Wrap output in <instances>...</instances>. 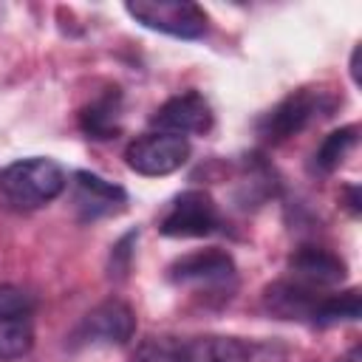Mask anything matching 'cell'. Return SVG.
Wrapping results in <instances>:
<instances>
[{
	"instance_id": "cell-1",
	"label": "cell",
	"mask_w": 362,
	"mask_h": 362,
	"mask_svg": "<svg viewBox=\"0 0 362 362\" xmlns=\"http://www.w3.org/2000/svg\"><path fill=\"white\" fill-rule=\"evenodd\" d=\"M62 189H65V170L42 156L20 158L0 170V195L20 209L45 206Z\"/></svg>"
},
{
	"instance_id": "cell-2",
	"label": "cell",
	"mask_w": 362,
	"mask_h": 362,
	"mask_svg": "<svg viewBox=\"0 0 362 362\" xmlns=\"http://www.w3.org/2000/svg\"><path fill=\"white\" fill-rule=\"evenodd\" d=\"M124 11L144 28L178 40H198L206 34V14L189 0H130L124 3Z\"/></svg>"
},
{
	"instance_id": "cell-3",
	"label": "cell",
	"mask_w": 362,
	"mask_h": 362,
	"mask_svg": "<svg viewBox=\"0 0 362 362\" xmlns=\"http://www.w3.org/2000/svg\"><path fill=\"white\" fill-rule=\"evenodd\" d=\"M167 277L175 286H195L204 291H226V297H229V291L235 288L238 269H235V260L229 252L198 249V252L175 257L167 269Z\"/></svg>"
},
{
	"instance_id": "cell-4",
	"label": "cell",
	"mask_w": 362,
	"mask_h": 362,
	"mask_svg": "<svg viewBox=\"0 0 362 362\" xmlns=\"http://www.w3.org/2000/svg\"><path fill=\"white\" fill-rule=\"evenodd\" d=\"M136 334V314L127 303L110 297L90 308L82 322L74 328L68 345L71 348H90V345H127Z\"/></svg>"
},
{
	"instance_id": "cell-5",
	"label": "cell",
	"mask_w": 362,
	"mask_h": 362,
	"mask_svg": "<svg viewBox=\"0 0 362 362\" xmlns=\"http://www.w3.org/2000/svg\"><path fill=\"white\" fill-rule=\"evenodd\" d=\"M218 226L221 212L215 198L206 189H184L170 201L158 232L167 238H206L218 232Z\"/></svg>"
},
{
	"instance_id": "cell-6",
	"label": "cell",
	"mask_w": 362,
	"mask_h": 362,
	"mask_svg": "<svg viewBox=\"0 0 362 362\" xmlns=\"http://www.w3.org/2000/svg\"><path fill=\"white\" fill-rule=\"evenodd\" d=\"M189 158V141L173 133H144L124 150V161L139 175H170Z\"/></svg>"
},
{
	"instance_id": "cell-7",
	"label": "cell",
	"mask_w": 362,
	"mask_h": 362,
	"mask_svg": "<svg viewBox=\"0 0 362 362\" xmlns=\"http://www.w3.org/2000/svg\"><path fill=\"white\" fill-rule=\"evenodd\" d=\"M322 93L311 90V88H300L294 93H288L286 99H280L260 122H257V133L272 141L280 144L291 136H297L308 122L317 119V113L322 110Z\"/></svg>"
},
{
	"instance_id": "cell-8",
	"label": "cell",
	"mask_w": 362,
	"mask_h": 362,
	"mask_svg": "<svg viewBox=\"0 0 362 362\" xmlns=\"http://www.w3.org/2000/svg\"><path fill=\"white\" fill-rule=\"evenodd\" d=\"M288 272H291L294 283H300L305 288H314V291H322V288L339 286L348 274V266L331 249L303 243L288 255Z\"/></svg>"
},
{
	"instance_id": "cell-9",
	"label": "cell",
	"mask_w": 362,
	"mask_h": 362,
	"mask_svg": "<svg viewBox=\"0 0 362 362\" xmlns=\"http://www.w3.org/2000/svg\"><path fill=\"white\" fill-rule=\"evenodd\" d=\"M153 127L158 133H173V136H198L212 127V107L198 90H184L173 99H167L156 113H153Z\"/></svg>"
},
{
	"instance_id": "cell-10",
	"label": "cell",
	"mask_w": 362,
	"mask_h": 362,
	"mask_svg": "<svg viewBox=\"0 0 362 362\" xmlns=\"http://www.w3.org/2000/svg\"><path fill=\"white\" fill-rule=\"evenodd\" d=\"M124 204H127L124 187L105 181L102 175L88 170L74 173V209L79 221H99V218L116 215L124 209Z\"/></svg>"
},
{
	"instance_id": "cell-11",
	"label": "cell",
	"mask_w": 362,
	"mask_h": 362,
	"mask_svg": "<svg viewBox=\"0 0 362 362\" xmlns=\"http://www.w3.org/2000/svg\"><path fill=\"white\" fill-rule=\"evenodd\" d=\"M322 297H325L322 291L305 288L294 280H277L263 288V308L277 320H294V322L314 325Z\"/></svg>"
},
{
	"instance_id": "cell-12",
	"label": "cell",
	"mask_w": 362,
	"mask_h": 362,
	"mask_svg": "<svg viewBox=\"0 0 362 362\" xmlns=\"http://www.w3.org/2000/svg\"><path fill=\"white\" fill-rule=\"evenodd\" d=\"M122 90L119 88H107L105 93H99L93 102H88L79 113V127L88 139L105 141V139H116L122 130Z\"/></svg>"
},
{
	"instance_id": "cell-13",
	"label": "cell",
	"mask_w": 362,
	"mask_h": 362,
	"mask_svg": "<svg viewBox=\"0 0 362 362\" xmlns=\"http://www.w3.org/2000/svg\"><path fill=\"white\" fill-rule=\"evenodd\" d=\"M356 139H359V127H356V124H345V127H339V130H331V133L320 141V147L314 150V170L322 173V175L334 173V170L345 161V156L354 150Z\"/></svg>"
},
{
	"instance_id": "cell-14",
	"label": "cell",
	"mask_w": 362,
	"mask_h": 362,
	"mask_svg": "<svg viewBox=\"0 0 362 362\" xmlns=\"http://www.w3.org/2000/svg\"><path fill=\"white\" fill-rule=\"evenodd\" d=\"M359 320V288H348V291H337V294H325L314 325L328 328V325H339V322H354Z\"/></svg>"
},
{
	"instance_id": "cell-15",
	"label": "cell",
	"mask_w": 362,
	"mask_h": 362,
	"mask_svg": "<svg viewBox=\"0 0 362 362\" xmlns=\"http://www.w3.org/2000/svg\"><path fill=\"white\" fill-rule=\"evenodd\" d=\"M31 345H34V334L25 320H0V362L25 356Z\"/></svg>"
},
{
	"instance_id": "cell-16",
	"label": "cell",
	"mask_w": 362,
	"mask_h": 362,
	"mask_svg": "<svg viewBox=\"0 0 362 362\" xmlns=\"http://www.w3.org/2000/svg\"><path fill=\"white\" fill-rule=\"evenodd\" d=\"M130 362H187V351H184V339H144Z\"/></svg>"
},
{
	"instance_id": "cell-17",
	"label": "cell",
	"mask_w": 362,
	"mask_h": 362,
	"mask_svg": "<svg viewBox=\"0 0 362 362\" xmlns=\"http://www.w3.org/2000/svg\"><path fill=\"white\" fill-rule=\"evenodd\" d=\"M34 314V297L20 286L3 283L0 286V320H25Z\"/></svg>"
},
{
	"instance_id": "cell-18",
	"label": "cell",
	"mask_w": 362,
	"mask_h": 362,
	"mask_svg": "<svg viewBox=\"0 0 362 362\" xmlns=\"http://www.w3.org/2000/svg\"><path fill=\"white\" fill-rule=\"evenodd\" d=\"M139 232H127L110 252V277H124L127 274V266H130V255H133V243H136Z\"/></svg>"
},
{
	"instance_id": "cell-19",
	"label": "cell",
	"mask_w": 362,
	"mask_h": 362,
	"mask_svg": "<svg viewBox=\"0 0 362 362\" xmlns=\"http://www.w3.org/2000/svg\"><path fill=\"white\" fill-rule=\"evenodd\" d=\"M345 195H348V209L351 215H359V187H345Z\"/></svg>"
},
{
	"instance_id": "cell-20",
	"label": "cell",
	"mask_w": 362,
	"mask_h": 362,
	"mask_svg": "<svg viewBox=\"0 0 362 362\" xmlns=\"http://www.w3.org/2000/svg\"><path fill=\"white\" fill-rule=\"evenodd\" d=\"M351 76H354V82L359 85V45L354 48V57H351Z\"/></svg>"
},
{
	"instance_id": "cell-21",
	"label": "cell",
	"mask_w": 362,
	"mask_h": 362,
	"mask_svg": "<svg viewBox=\"0 0 362 362\" xmlns=\"http://www.w3.org/2000/svg\"><path fill=\"white\" fill-rule=\"evenodd\" d=\"M337 362H362V354H359V348H351L345 356H339Z\"/></svg>"
}]
</instances>
